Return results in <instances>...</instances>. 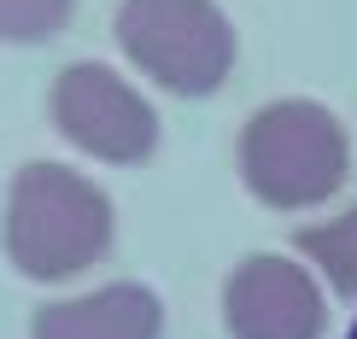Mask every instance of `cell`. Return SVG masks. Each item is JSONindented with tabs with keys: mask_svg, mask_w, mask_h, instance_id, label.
I'll return each mask as SVG.
<instances>
[{
	"mask_svg": "<svg viewBox=\"0 0 357 339\" xmlns=\"http://www.w3.org/2000/svg\"><path fill=\"white\" fill-rule=\"evenodd\" d=\"M0 234H6V258L18 275L70 281V275H82L88 263H100L112 252V234H117L112 194L70 164L36 158L6 187Z\"/></svg>",
	"mask_w": 357,
	"mask_h": 339,
	"instance_id": "1",
	"label": "cell"
},
{
	"mask_svg": "<svg viewBox=\"0 0 357 339\" xmlns=\"http://www.w3.org/2000/svg\"><path fill=\"white\" fill-rule=\"evenodd\" d=\"M351 175L346 129L317 100H270L241 129V182L270 211L328 205Z\"/></svg>",
	"mask_w": 357,
	"mask_h": 339,
	"instance_id": "2",
	"label": "cell"
},
{
	"mask_svg": "<svg viewBox=\"0 0 357 339\" xmlns=\"http://www.w3.org/2000/svg\"><path fill=\"white\" fill-rule=\"evenodd\" d=\"M117 53L182 100H211L234 70V29L217 0H117Z\"/></svg>",
	"mask_w": 357,
	"mask_h": 339,
	"instance_id": "3",
	"label": "cell"
},
{
	"mask_svg": "<svg viewBox=\"0 0 357 339\" xmlns=\"http://www.w3.org/2000/svg\"><path fill=\"white\" fill-rule=\"evenodd\" d=\"M53 129L100 164H141L158 152V111L129 77L100 58H77L53 77Z\"/></svg>",
	"mask_w": 357,
	"mask_h": 339,
	"instance_id": "4",
	"label": "cell"
},
{
	"mask_svg": "<svg viewBox=\"0 0 357 339\" xmlns=\"http://www.w3.org/2000/svg\"><path fill=\"white\" fill-rule=\"evenodd\" d=\"M222 328L229 339H322L328 304L305 263L281 252H252L222 281Z\"/></svg>",
	"mask_w": 357,
	"mask_h": 339,
	"instance_id": "5",
	"label": "cell"
},
{
	"mask_svg": "<svg viewBox=\"0 0 357 339\" xmlns=\"http://www.w3.org/2000/svg\"><path fill=\"white\" fill-rule=\"evenodd\" d=\"M29 339H165V304L141 281H112L41 304L29 316Z\"/></svg>",
	"mask_w": 357,
	"mask_h": 339,
	"instance_id": "6",
	"label": "cell"
},
{
	"mask_svg": "<svg viewBox=\"0 0 357 339\" xmlns=\"http://www.w3.org/2000/svg\"><path fill=\"white\" fill-rule=\"evenodd\" d=\"M299 258L305 263H317L322 269V281H328L340 299H357V205L351 211H340L328 216V223H310L299 228Z\"/></svg>",
	"mask_w": 357,
	"mask_h": 339,
	"instance_id": "7",
	"label": "cell"
},
{
	"mask_svg": "<svg viewBox=\"0 0 357 339\" xmlns=\"http://www.w3.org/2000/svg\"><path fill=\"white\" fill-rule=\"evenodd\" d=\"M77 0H0V41L6 47H41L70 24Z\"/></svg>",
	"mask_w": 357,
	"mask_h": 339,
	"instance_id": "8",
	"label": "cell"
},
{
	"mask_svg": "<svg viewBox=\"0 0 357 339\" xmlns=\"http://www.w3.org/2000/svg\"><path fill=\"white\" fill-rule=\"evenodd\" d=\"M346 339H357V316H351V333H346Z\"/></svg>",
	"mask_w": 357,
	"mask_h": 339,
	"instance_id": "9",
	"label": "cell"
}]
</instances>
